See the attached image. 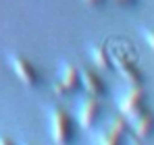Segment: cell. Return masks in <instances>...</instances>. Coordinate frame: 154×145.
Wrapping results in <instances>:
<instances>
[{"label":"cell","mask_w":154,"mask_h":145,"mask_svg":"<svg viewBox=\"0 0 154 145\" xmlns=\"http://www.w3.org/2000/svg\"><path fill=\"white\" fill-rule=\"evenodd\" d=\"M119 108H121V112L127 120H135L137 116H142L146 112V93H144L142 85L131 87L123 96V99L119 102Z\"/></svg>","instance_id":"6da1fadb"},{"label":"cell","mask_w":154,"mask_h":145,"mask_svg":"<svg viewBox=\"0 0 154 145\" xmlns=\"http://www.w3.org/2000/svg\"><path fill=\"white\" fill-rule=\"evenodd\" d=\"M50 133L58 145H65L71 139V118L63 110H52L50 114Z\"/></svg>","instance_id":"7a4b0ae2"},{"label":"cell","mask_w":154,"mask_h":145,"mask_svg":"<svg viewBox=\"0 0 154 145\" xmlns=\"http://www.w3.org/2000/svg\"><path fill=\"white\" fill-rule=\"evenodd\" d=\"M112 62H115L117 71L121 72V77L127 81L131 87H140V85L144 83V75H142V71L137 69V64H135L129 56H125V54H117Z\"/></svg>","instance_id":"3957f363"},{"label":"cell","mask_w":154,"mask_h":145,"mask_svg":"<svg viewBox=\"0 0 154 145\" xmlns=\"http://www.w3.org/2000/svg\"><path fill=\"white\" fill-rule=\"evenodd\" d=\"M8 60H11L13 72L17 75V79H19L21 83H25L27 87H35V85H38L40 75H38V71L33 69V64H31L29 60L21 58V56H11Z\"/></svg>","instance_id":"277c9868"},{"label":"cell","mask_w":154,"mask_h":145,"mask_svg":"<svg viewBox=\"0 0 154 145\" xmlns=\"http://www.w3.org/2000/svg\"><path fill=\"white\" fill-rule=\"evenodd\" d=\"M79 81H81V85L85 87V91L92 97H102L106 93V85H104V81L100 79L98 72L83 69V71H79Z\"/></svg>","instance_id":"5b68a950"},{"label":"cell","mask_w":154,"mask_h":145,"mask_svg":"<svg viewBox=\"0 0 154 145\" xmlns=\"http://www.w3.org/2000/svg\"><path fill=\"white\" fill-rule=\"evenodd\" d=\"M98 114H100L98 97H88L79 108V124H81V129H92L96 124V120H98Z\"/></svg>","instance_id":"8992f818"},{"label":"cell","mask_w":154,"mask_h":145,"mask_svg":"<svg viewBox=\"0 0 154 145\" xmlns=\"http://www.w3.org/2000/svg\"><path fill=\"white\" fill-rule=\"evenodd\" d=\"M131 126H133V131H135L137 137H142V139L150 137L154 133V114H150L146 110L142 116H137L135 120H131Z\"/></svg>","instance_id":"52a82bcc"},{"label":"cell","mask_w":154,"mask_h":145,"mask_svg":"<svg viewBox=\"0 0 154 145\" xmlns=\"http://www.w3.org/2000/svg\"><path fill=\"white\" fill-rule=\"evenodd\" d=\"M65 89H67V93H73L79 89V85H81V81H79V71H77L73 64H65L63 67V75H60V81H58Z\"/></svg>","instance_id":"ba28073f"},{"label":"cell","mask_w":154,"mask_h":145,"mask_svg":"<svg viewBox=\"0 0 154 145\" xmlns=\"http://www.w3.org/2000/svg\"><path fill=\"white\" fill-rule=\"evenodd\" d=\"M125 120L123 118H119V120H115L112 122V126L106 131V133H102L100 135V143L104 145H115V143H119L121 141V137H123V133H125Z\"/></svg>","instance_id":"9c48e42d"},{"label":"cell","mask_w":154,"mask_h":145,"mask_svg":"<svg viewBox=\"0 0 154 145\" xmlns=\"http://www.w3.org/2000/svg\"><path fill=\"white\" fill-rule=\"evenodd\" d=\"M92 60H94V64H96L98 69H102V71H110V69H112V58H110V54H108L102 46L92 50Z\"/></svg>","instance_id":"30bf717a"},{"label":"cell","mask_w":154,"mask_h":145,"mask_svg":"<svg viewBox=\"0 0 154 145\" xmlns=\"http://www.w3.org/2000/svg\"><path fill=\"white\" fill-rule=\"evenodd\" d=\"M54 93H56L58 97H65V96H69V93H67V89H65V87H63L60 83H56V85H54Z\"/></svg>","instance_id":"8fae6325"},{"label":"cell","mask_w":154,"mask_h":145,"mask_svg":"<svg viewBox=\"0 0 154 145\" xmlns=\"http://www.w3.org/2000/svg\"><path fill=\"white\" fill-rule=\"evenodd\" d=\"M144 37H146V42H148V46L154 50V31H146V33H144Z\"/></svg>","instance_id":"7c38bea8"},{"label":"cell","mask_w":154,"mask_h":145,"mask_svg":"<svg viewBox=\"0 0 154 145\" xmlns=\"http://www.w3.org/2000/svg\"><path fill=\"white\" fill-rule=\"evenodd\" d=\"M110 2H115V4H119V6H131V4H135L137 0H110Z\"/></svg>","instance_id":"4fadbf2b"},{"label":"cell","mask_w":154,"mask_h":145,"mask_svg":"<svg viewBox=\"0 0 154 145\" xmlns=\"http://www.w3.org/2000/svg\"><path fill=\"white\" fill-rule=\"evenodd\" d=\"M104 2H106V0H83V4H88V6H100Z\"/></svg>","instance_id":"5bb4252c"},{"label":"cell","mask_w":154,"mask_h":145,"mask_svg":"<svg viewBox=\"0 0 154 145\" xmlns=\"http://www.w3.org/2000/svg\"><path fill=\"white\" fill-rule=\"evenodd\" d=\"M0 143H13L11 139H6V137H0Z\"/></svg>","instance_id":"9a60e30c"}]
</instances>
